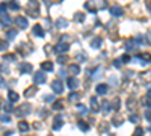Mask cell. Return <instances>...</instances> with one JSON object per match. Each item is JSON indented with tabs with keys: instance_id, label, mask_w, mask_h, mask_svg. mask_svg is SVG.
<instances>
[{
	"instance_id": "obj_1",
	"label": "cell",
	"mask_w": 151,
	"mask_h": 136,
	"mask_svg": "<svg viewBox=\"0 0 151 136\" xmlns=\"http://www.w3.org/2000/svg\"><path fill=\"white\" fill-rule=\"evenodd\" d=\"M26 12L30 17L38 18V17H40V3H38V2H29L27 6H26Z\"/></svg>"
},
{
	"instance_id": "obj_2",
	"label": "cell",
	"mask_w": 151,
	"mask_h": 136,
	"mask_svg": "<svg viewBox=\"0 0 151 136\" xmlns=\"http://www.w3.org/2000/svg\"><path fill=\"white\" fill-rule=\"evenodd\" d=\"M32 112V104L30 103H24V104H21L18 109H15V117H18V118H23V117H26V115H29Z\"/></svg>"
},
{
	"instance_id": "obj_3",
	"label": "cell",
	"mask_w": 151,
	"mask_h": 136,
	"mask_svg": "<svg viewBox=\"0 0 151 136\" xmlns=\"http://www.w3.org/2000/svg\"><path fill=\"white\" fill-rule=\"evenodd\" d=\"M14 23H15V26H17L18 29H27V27H29L27 18H24L23 15H18V17L14 20Z\"/></svg>"
},
{
	"instance_id": "obj_4",
	"label": "cell",
	"mask_w": 151,
	"mask_h": 136,
	"mask_svg": "<svg viewBox=\"0 0 151 136\" xmlns=\"http://www.w3.org/2000/svg\"><path fill=\"white\" fill-rule=\"evenodd\" d=\"M52 89L55 94H62L64 92V85H62V80L60 79H56L52 82Z\"/></svg>"
},
{
	"instance_id": "obj_5",
	"label": "cell",
	"mask_w": 151,
	"mask_h": 136,
	"mask_svg": "<svg viewBox=\"0 0 151 136\" xmlns=\"http://www.w3.org/2000/svg\"><path fill=\"white\" fill-rule=\"evenodd\" d=\"M45 80H47V76H45V73H44V71H38L35 76H33V82H35V85L45 83Z\"/></svg>"
},
{
	"instance_id": "obj_6",
	"label": "cell",
	"mask_w": 151,
	"mask_h": 136,
	"mask_svg": "<svg viewBox=\"0 0 151 136\" xmlns=\"http://www.w3.org/2000/svg\"><path fill=\"white\" fill-rule=\"evenodd\" d=\"M70 50V44L68 42H59L56 47H55V53L60 55V53H67Z\"/></svg>"
},
{
	"instance_id": "obj_7",
	"label": "cell",
	"mask_w": 151,
	"mask_h": 136,
	"mask_svg": "<svg viewBox=\"0 0 151 136\" xmlns=\"http://www.w3.org/2000/svg\"><path fill=\"white\" fill-rule=\"evenodd\" d=\"M109 12H110V14H112L113 17H122V14H124V9H122L119 5H113V6H110Z\"/></svg>"
},
{
	"instance_id": "obj_8",
	"label": "cell",
	"mask_w": 151,
	"mask_h": 136,
	"mask_svg": "<svg viewBox=\"0 0 151 136\" xmlns=\"http://www.w3.org/2000/svg\"><path fill=\"white\" fill-rule=\"evenodd\" d=\"M107 91H109V86H107L106 83H98V85L95 86V92H97L98 95H106Z\"/></svg>"
},
{
	"instance_id": "obj_9",
	"label": "cell",
	"mask_w": 151,
	"mask_h": 136,
	"mask_svg": "<svg viewBox=\"0 0 151 136\" xmlns=\"http://www.w3.org/2000/svg\"><path fill=\"white\" fill-rule=\"evenodd\" d=\"M64 126V118H62L60 115H56L55 119H53V130H60V127Z\"/></svg>"
},
{
	"instance_id": "obj_10",
	"label": "cell",
	"mask_w": 151,
	"mask_h": 136,
	"mask_svg": "<svg viewBox=\"0 0 151 136\" xmlns=\"http://www.w3.org/2000/svg\"><path fill=\"white\" fill-rule=\"evenodd\" d=\"M67 85H68V88H70L71 91H74V89L79 86V80H77V77H68V79H67Z\"/></svg>"
},
{
	"instance_id": "obj_11",
	"label": "cell",
	"mask_w": 151,
	"mask_h": 136,
	"mask_svg": "<svg viewBox=\"0 0 151 136\" xmlns=\"http://www.w3.org/2000/svg\"><path fill=\"white\" fill-rule=\"evenodd\" d=\"M55 26H56L58 29H65V27H68V20H67L65 17H60V18L56 20Z\"/></svg>"
},
{
	"instance_id": "obj_12",
	"label": "cell",
	"mask_w": 151,
	"mask_h": 136,
	"mask_svg": "<svg viewBox=\"0 0 151 136\" xmlns=\"http://www.w3.org/2000/svg\"><path fill=\"white\" fill-rule=\"evenodd\" d=\"M32 70H33V67H32L29 62H23V64H20V71H21L23 74H29V73H32Z\"/></svg>"
},
{
	"instance_id": "obj_13",
	"label": "cell",
	"mask_w": 151,
	"mask_h": 136,
	"mask_svg": "<svg viewBox=\"0 0 151 136\" xmlns=\"http://www.w3.org/2000/svg\"><path fill=\"white\" fill-rule=\"evenodd\" d=\"M91 110H92L94 114L100 112V103L97 100V97H91Z\"/></svg>"
},
{
	"instance_id": "obj_14",
	"label": "cell",
	"mask_w": 151,
	"mask_h": 136,
	"mask_svg": "<svg viewBox=\"0 0 151 136\" xmlns=\"http://www.w3.org/2000/svg\"><path fill=\"white\" fill-rule=\"evenodd\" d=\"M33 35H35V36H38V38H44L45 32H44L42 26H40V24H36V26L33 27Z\"/></svg>"
},
{
	"instance_id": "obj_15",
	"label": "cell",
	"mask_w": 151,
	"mask_h": 136,
	"mask_svg": "<svg viewBox=\"0 0 151 136\" xmlns=\"http://www.w3.org/2000/svg\"><path fill=\"white\" fill-rule=\"evenodd\" d=\"M110 109H112L110 101H109V100H103V101H101V106H100V110H101L103 114H107Z\"/></svg>"
},
{
	"instance_id": "obj_16",
	"label": "cell",
	"mask_w": 151,
	"mask_h": 136,
	"mask_svg": "<svg viewBox=\"0 0 151 136\" xmlns=\"http://www.w3.org/2000/svg\"><path fill=\"white\" fill-rule=\"evenodd\" d=\"M85 9H86V11H89L91 14H97V11H98V6H97V3L94 5L92 2H88V3H85Z\"/></svg>"
},
{
	"instance_id": "obj_17",
	"label": "cell",
	"mask_w": 151,
	"mask_h": 136,
	"mask_svg": "<svg viewBox=\"0 0 151 136\" xmlns=\"http://www.w3.org/2000/svg\"><path fill=\"white\" fill-rule=\"evenodd\" d=\"M68 71L73 74V77H76V76H77V74L80 73V67H79L77 64H71V65L68 67Z\"/></svg>"
},
{
	"instance_id": "obj_18",
	"label": "cell",
	"mask_w": 151,
	"mask_h": 136,
	"mask_svg": "<svg viewBox=\"0 0 151 136\" xmlns=\"http://www.w3.org/2000/svg\"><path fill=\"white\" fill-rule=\"evenodd\" d=\"M35 94H36V86H29V88L24 89V97H26V98H30Z\"/></svg>"
},
{
	"instance_id": "obj_19",
	"label": "cell",
	"mask_w": 151,
	"mask_h": 136,
	"mask_svg": "<svg viewBox=\"0 0 151 136\" xmlns=\"http://www.w3.org/2000/svg\"><path fill=\"white\" fill-rule=\"evenodd\" d=\"M101 45H103V38H100V36H97V38H94L91 41V47L92 48H100Z\"/></svg>"
},
{
	"instance_id": "obj_20",
	"label": "cell",
	"mask_w": 151,
	"mask_h": 136,
	"mask_svg": "<svg viewBox=\"0 0 151 136\" xmlns=\"http://www.w3.org/2000/svg\"><path fill=\"white\" fill-rule=\"evenodd\" d=\"M136 47H137V44H136V41H134V40H129V41H125V50H127V52L134 50Z\"/></svg>"
},
{
	"instance_id": "obj_21",
	"label": "cell",
	"mask_w": 151,
	"mask_h": 136,
	"mask_svg": "<svg viewBox=\"0 0 151 136\" xmlns=\"http://www.w3.org/2000/svg\"><path fill=\"white\" fill-rule=\"evenodd\" d=\"M8 98H9V103H15V101H18V94L15 91H9Z\"/></svg>"
},
{
	"instance_id": "obj_22",
	"label": "cell",
	"mask_w": 151,
	"mask_h": 136,
	"mask_svg": "<svg viewBox=\"0 0 151 136\" xmlns=\"http://www.w3.org/2000/svg\"><path fill=\"white\" fill-rule=\"evenodd\" d=\"M41 68L44 71H53V62H50V60H45V62L41 64Z\"/></svg>"
},
{
	"instance_id": "obj_23",
	"label": "cell",
	"mask_w": 151,
	"mask_h": 136,
	"mask_svg": "<svg viewBox=\"0 0 151 136\" xmlns=\"http://www.w3.org/2000/svg\"><path fill=\"white\" fill-rule=\"evenodd\" d=\"M18 129H20V132L24 133V132H27V130L30 129V126L27 124L26 121H20V122H18Z\"/></svg>"
},
{
	"instance_id": "obj_24",
	"label": "cell",
	"mask_w": 151,
	"mask_h": 136,
	"mask_svg": "<svg viewBox=\"0 0 151 136\" xmlns=\"http://www.w3.org/2000/svg\"><path fill=\"white\" fill-rule=\"evenodd\" d=\"M0 23H2L3 26H9V24L12 23V20H11L9 14H6V15H3V17H0Z\"/></svg>"
},
{
	"instance_id": "obj_25",
	"label": "cell",
	"mask_w": 151,
	"mask_h": 136,
	"mask_svg": "<svg viewBox=\"0 0 151 136\" xmlns=\"http://www.w3.org/2000/svg\"><path fill=\"white\" fill-rule=\"evenodd\" d=\"M15 36H17V30H15V29H9V30H8V33H6V38H8L9 41L15 40Z\"/></svg>"
},
{
	"instance_id": "obj_26",
	"label": "cell",
	"mask_w": 151,
	"mask_h": 136,
	"mask_svg": "<svg viewBox=\"0 0 151 136\" xmlns=\"http://www.w3.org/2000/svg\"><path fill=\"white\" fill-rule=\"evenodd\" d=\"M58 62H59V65H65V64L68 62V56H65V55H59V56H58Z\"/></svg>"
},
{
	"instance_id": "obj_27",
	"label": "cell",
	"mask_w": 151,
	"mask_h": 136,
	"mask_svg": "<svg viewBox=\"0 0 151 136\" xmlns=\"http://www.w3.org/2000/svg\"><path fill=\"white\" fill-rule=\"evenodd\" d=\"M77 126H79V129H80L82 132H88V130H89V126H88L85 121H82V119L77 122Z\"/></svg>"
},
{
	"instance_id": "obj_28",
	"label": "cell",
	"mask_w": 151,
	"mask_h": 136,
	"mask_svg": "<svg viewBox=\"0 0 151 136\" xmlns=\"http://www.w3.org/2000/svg\"><path fill=\"white\" fill-rule=\"evenodd\" d=\"M77 110H79L80 115H86V114H88V107H86L85 104H82V103L77 104Z\"/></svg>"
},
{
	"instance_id": "obj_29",
	"label": "cell",
	"mask_w": 151,
	"mask_h": 136,
	"mask_svg": "<svg viewBox=\"0 0 151 136\" xmlns=\"http://www.w3.org/2000/svg\"><path fill=\"white\" fill-rule=\"evenodd\" d=\"M74 21H77V23H83V21H85V14H82V12H77V14L74 15Z\"/></svg>"
},
{
	"instance_id": "obj_30",
	"label": "cell",
	"mask_w": 151,
	"mask_h": 136,
	"mask_svg": "<svg viewBox=\"0 0 151 136\" xmlns=\"http://www.w3.org/2000/svg\"><path fill=\"white\" fill-rule=\"evenodd\" d=\"M3 109H5V112H6L8 115H9V114L12 112V110H14V107H12V103H9V101L3 104Z\"/></svg>"
},
{
	"instance_id": "obj_31",
	"label": "cell",
	"mask_w": 151,
	"mask_h": 136,
	"mask_svg": "<svg viewBox=\"0 0 151 136\" xmlns=\"http://www.w3.org/2000/svg\"><path fill=\"white\" fill-rule=\"evenodd\" d=\"M0 122H5V124H8V122H11V117L8 114H2L0 115Z\"/></svg>"
},
{
	"instance_id": "obj_32",
	"label": "cell",
	"mask_w": 151,
	"mask_h": 136,
	"mask_svg": "<svg viewBox=\"0 0 151 136\" xmlns=\"http://www.w3.org/2000/svg\"><path fill=\"white\" fill-rule=\"evenodd\" d=\"M15 59H17V55H14V53H8V55L3 56V60H12V62H14Z\"/></svg>"
},
{
	"instance_id": "obj_33",
	"label": "cell",
	"mask_w": 151,
	"mask_h": 136,
	"mask_svg": "<svg viewBox=\"0 0 151 136\" xmlns=\"http://www.w3.org/2000/svg\"><path fill=\"white\" fill-rule=\"evenodd\" d=\"M112 124L115 126V127H118V126H121L122 124V118H119V117H115L112 119Z\"/></svg>"
},
{
	"instance_id": "obj_34",
	"label": "cell",
	"mask_w": 151,
	"mask_h": 136,
	"mask_svg": "<svg viewBox=\"0 0 151 136\" xmlns=\"http://www.w3.org/2000/svg\"><path fill=\"white\" fill-rule=\"evenodd\" d=\"M139 56H141L142 60H147V64L151 62V55H150V53H142V55H139Z\"/></svg>"
},
{
	"instance_id": "obj_35",
	"label": "cell",
	"mask_w": 151,
	"mask_h": 136,
	"mask_svg": "<svg viewBox=\"0 0 151 136\" xmlns=\"http://www.w3.org/2000/svg\"><path fill=\"white\" fill-rule=\"evenodd\" d=\"M6 9H8V5H6V3H2V5H0V17L6 15Z\"/></svg>"
},
{
	"instance_id": "obj_36",
	"label": "cell",
	"mask_w": 151,
	"mask_h": 136,
	"mask_svg": "<svg viewBox=\"0 0 151 136\" xmlns=\"http://www.w3.org/2000/svg\"><path fill=\"white\" fill-rule=\"evenodd\" d=\"M129 119H130L132 122H134V124H137V122H139V121H141V118H139V115H136V114H132Z\"/></svg>"
},
{
	"instance_id": "obj_37",
	"label": "cell",
	"mask_w": 151,
	"mask_h": 136,
	"mask_svg": "<svg viewBox=\"0 0 151 136\" xmlns=\"http://www.w3.org/2000/svg\"><path fill=\"white\" fill-rule=\"evenodd\" d=\"M100 73H101V67H98L97 70H94V74H92V79H94V80H95V79H100V76H101Z\"/></svg>"
},
{
	"instance_id": "obj_38",
	"label": "cell",
	"mask_w": 151,
	"mask_h": 136,
	"mask_svg": "<svg viewBox=\"0 0 151 136\" xmlns=\"http://www.w3.org/2000/svg\"><path fill=\"white\" fill-rule=\"evenodd\" d=\"M79 97H80V94H79V92H76V91H73V92L68 95V98H70L71 101H73V100H79Z\"/></svg>"
},
{
	"instance_id": "obj_39",
	"label": "cell",
	"mask_w": 151,
	"mask_h": 136,
	"mask_svg": "<svg viewBox=\"0 0 151 136\" xmlns=\"http://www.w3.org/2000/svg\"><path fill=\"white\" fill-rule=\"evenodd\" d=\"M8 8L12 9V11H18V9H20V5H18L17 2H11V3L8 5Z\"/></svg>"
},
{
	"instance_id": "obj_40",
	"label": "cell",
	"mask_w": 151,
	"mask_h": 136,
	"mask_svg": "<svg viewBox=\"0 0 151 136\" xmlns=\"http://www.w3.org/2000/svg\"><path fill=\"white\" fill-rule=\"evenodd\" d=\"M8 47H9L8 41H5V40H0V50H8Z\"/></svg>"
},
{
	"instance_id": "obj_41",
	"label": "cell",
	"mask_w": 151,
	"mask_h": 136,
	"mask_svg": "<svg viewBox=\"0 0 151 136\" xmlns=\"http://www.w3.org/2000/svg\"><path fill=\"white\" fill-rule=\"evenodd\" d=\"M133 136H144V129L137 126L136 130H134V133H133Z\"/></svg>"
},
{
	"instance_id": "obj_42",
	"label": "cell",
	"mask_w": 151,
	"mask_h": 136,
	"mask_svg": "<svg viewBox=\"0 0 151 136\" xmlns=\"http://www.w3.org/2000/svg\"><path fill=\"white\" fill-rule=\"evenodd\" d=\"M0 73H5V74L9 73V67H8V64H0Z\"/></svg>"
},
{
	"instance_id": "obj_43",
	"label": "cell",
	"mask_w": 151,
	"mask_h": 136,
	"mask_svg": "<svg viewBox=\"0 0 151 136\" xmlns=\"http://www.w3.org/2000/svg\"><path fill=\"white\" fill-rule=\"evenodd\" d=\"M112 106H113V110H119V106H121L119 98H115V100H113V103H112Z\"/></svg>"
},
{
	"instance_id": "obj_44",
	"label": "cell",
	"mask_w": 151,
	"mask_h": 136,
	"mask_svg": "<svg viewBox=\"0 0 151 136\" xmlns=\"http://www.w3.org/2000/svg\"><path fill=\"white\" fill-rule=\"evenodd\" d=\"M62 107H64V103H62L60 100H58V101H55V103H53V109H55V110L62 109Z\"/></svg>"
},
{
	"instance_id": "obj_45",
	"label": "cell",
	"mask_w": 151,
	"mask_h": 136,
	"mask_svg": "<svg viewBox=\"0 0 151 136\" xmlns=\"http://www.w3.org/2000/svg\"><path fill=\"white\" fill-rule=\"evenodd\" d=\"M134 106H136V101L133 100V98H129V101H127V107L132 110V109H134Z\"/></svg>"
},
{
	"instance_id": "obj_46",
	"label": "cell",
	"mask_w": 151,
	"mask_h": 136,
	"mask_svg": "<svg viewBox=\"0 0 151 136\" xmlns=\"http://www.w3.org/2000/svg\"><path fill=\"white\" fill-rule=\"evenodd\" d=\"M44 101L45 103H55V97L53 95H44Z\"/></svg>"
},
{
	"instance_id": "obj_47",
	"label": "cell",
	"mask_w": 151,
	"mask_h": 136,
	"mask_svg": "<svg viewBox=\"0 0 151 136\" xmlns=\"http://www.w3.org/2000/svg\"><path fill=\"white\" fill-rule=\"evenodd\" d=\"M134 41H136V44H142V45L147 42V40L144 38V36H137V38H134Z\"/></svg>"
},
{
	"instance_id": "obj_48",
	"label": "cell",
	"mask_w": 151,
	"mask_h": 136,
	"mask_svg": "<svg viewBox=\"0 0 151 136\" xmlns=\"http://www.w3.org/2000/svg\"><path fill=\"white\" fill-rule=\"evenodd\" d=\"M107 124H109V122L103 121V122H101V126H100V132H101V133H104V132L107 130Z\"/></svg>"
},
{
	"instance_id": "obj_49",
	"label": "cell",
	"mask_w": 151,
	"mask_h": 136,
	"mask_svg": "<svg viewBox=\"0 0 151 136\" xmlns=\"http://www.w3.org/2000/svg\"><path fill=\"white\" fill-rule=\"evenodd\" d=\"M145 119L151 124V110H150V109H147V110H145Z\"/></svg>"
},
{
	"instance_id": "obj_50",
	"label": "cell",
	"mask_w": 151,
	"mask_h": 136,
	"mask_svg": "<svg viewBox=\"0 0 151 136\" xmlns=\"http://www.w3.org/2000/svg\"><path fill=\"white\" fill-rule=\"evenodd\" d=\"M132 60V58L129 56V55H124L122 58H121V62H124V64H127V62H130Z\"/></svg>"
},
{
	"instance_id": "obj_51",
	"label": "cell",
	"mask_w": 151,
	"mask_h": 136,
	"mask_svg": "<svg viewBox=\"0 0 151 136\" xmlns=\"http://www.w3.org/2000/svg\"><path fill=\"white\" fill-rule=\"evenodd\" d=\"M121 65H122L121 59H115V60H113V67H115V68H121Z\"/></svg>"
},
{
	"instance_id": "obj_52",
	"label": "cell",
	"mask_w": 151,
	"mask_h": 136,
	"mask_svg": "<svg viewBox=\"0 0 151 136\" xmlns=\"http://www.w3.org/2000/svg\"><path fill=\"white\" fill-rule=\"evenodd\" d=\"M86 59H88V56H86V55H82V53H80V55H77V60H82V62H85Z\"/></svg>"
},
{
	"instance_id": "obj_53",
	"label": "cell",
	"mask_w": 151,
	"mask_h": 136,
	"mask_svg": "<svg viewBox=\"0 0 151 136\" xmlns=\"http://www.w3.org/2000/svg\"><path fill=\"white\" fill-rule=\"evenodd\" d=\"M5 79H3V76H2V74H0V88H5Z\"/></svg>"
},
{
	"instance_id": "obj_54",
	"label": "cell",
	"mask_w": 151,
	"mask_h": 136,
	"mask_svg": "<svg viewBox=\"0 0 151 136\" xmlns=\"http://www.w3.org/2000/svg\"><path fill=\"white\" fill-rule=\"evenodd\" d=\"M59 74H60V79H64V77L67 76V71H65V70H60V71H59Z\"/></svg>"
},
{
	"instance_id": "obj_55",
	"label": "cell",
	"mask_w": 151,
	"mask_h": 136,
	"mask_svg": "<svg viewBox=\"0 0 151 136\" xmlns=\"http://www.w3.org/2000/svg\"><path fill=\"white\" fill-rule=\"evenodd\" d=\"M110 83L115 85V83H116V79H115V77H112V79H110Z\"/></svg>"
},
{
	"instance_id": "obj_56",
	"label": "cell",
	"mask_w": 151,
	"mask_h": 136,
	"mask_svg": "<svg viewBox=\"0 0 151 136\" xmlns=\"http://www.w3.org/2000/svg\"><path fill=\"white\" fill-rule=\"evenodd\" d=\"M147 94H148V98H151V88L148 89V92H147Z\"/></svg>"
},
{
	"instance_id": "obj_57",
	"label": "cell",
	"mask_w": 151,
	"mask_h": 136,
	"mask_svg": "<svg viewBox=\"0 0 151 136\" xmlns=\"http://www.w3.org/2000/svg\"><path fill=\"white\" fill-rule=\"evenodd\" d=\"M148 36H150V42H151V32H148Z\"/></svg>"
},
{
	"instance_id": "obj_58",
	"label": "cell",
	"mask_w": 151,
	"mask_h": 136,
	"mask_svg": "<svg viewBox=\"0 0 151 136\" xmlns=\"http://www.w3.org/2000/svg\"><path fill=\"white\" fill-rule=\"evenodd\" d=\"M109 136H116V135H113V133H109Z\"/></svg>"
},
{
	"instance_id": "obj_59",
	"label": "cell",
	"mask_w": 151,
	"mask_h": 136,
	"mask_svg": "<svg viewBox=\"0 0 151 136\" xmlns=\"http://www.w3.org/2000/svg\"><path fill=\"white\" fill-rule=\"evenodd\" d=\"M2 104H3V103H2V98H0V106H2Z\"/></svg>"
}]
</instances>
